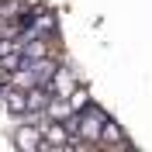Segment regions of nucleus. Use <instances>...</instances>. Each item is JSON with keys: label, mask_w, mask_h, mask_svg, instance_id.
Segmentation results:
<instances>
[{"label": "nucleus", "mask_w": 152, "mask_h": 152, "mask_svg": "<svg viewBox=\"0 0 152 152\" xmlns=\"http://www.w3.org/2000/svg\"><path fill=\"white\" fill-rule=\"evenodd\" d=\"M0 4H4V0H0Z\"/></svg>", "instance_id": "obj_1"}]
</instances>
